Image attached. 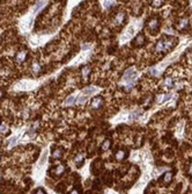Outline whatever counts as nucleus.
<instances>
[{
	"instance_id": "f257e3e1",
	"label": "nucleus",
	"mask_w": 192,
	"mask_h": 194,
	"mask_svg": "<svg viewBox=\"0 0 192 194\" xmlns=\"http://www.w3.org/2000/svg\"><path fill=\"white\" fill-rule=\"evenodd\" d=\"M135 77H137V72L133 70V69H130V70H127V71L125 72V75H124V80L125 81H128V88L132 86V81L135 79Z\"/></svg>"
},
{
	"instance_id": "f03ea898",
	"label": "nucleus",
	"mask_w": 192,
	"mask_h": 194,
	"mask_svg": "<svg viewBox=\"0 0 192 194\" xmlns=\"http://www.w3.org/2000/svg\"><path fill=\"white\" fill-rule=\"evenodd\" d=\"M101 104H102V98H101V97H97V98H95V99L93 100L92 106L94 108H98L101 106Z\"/></svg>"
},
{
	"instance_id": "7ed1b4c3",
	"label": "nucleus",
	"mask_w": 192,
	"mask_h": 194,
	"mask_svg": "<svg viewBox=\"0 0 192 194\" xmlns=\"http://www.w3.org/2000/svg\"><path fill=\"white\" fill-rule=\"evenodd\" d=\"M25 55H27V52H25V51H21V52H19L18 56H16V59H18V62H22V61H24Z\"/></svg>"
},
{
	"instance_id": "20e7f679",
	"label": "nucleus",
	"mask_w": 192,
	"mask_h": 194,
	"mask_svg": "<svg viewBox=\"0 0 192 194\" xmlns=\"http://www.w3.org/2000/svg\"><path fill=\"white\" fill-rule=\"evenodd\" d=\"M46 157H48V151H44V152H43V155H42V157H41V160H39V163H38V164H39L41 166L45 164Z\"/></svg>"
},
{
	"instance_id": "39448f33",
	"label": "nucleus",
	"mask_w": 192,
	"mask_h": 194,
	"mask_svg": "<svg viewBox=\"0 0 192 194\" xmlns=\"http://www.w3.org/2000/svg\"><path fill=\"white\" fill-rule=\"evenodd\" d=\"M95 92H96V88H95V87H87V88H85V90H83V93L87 94V95L95 93Z\"/></svg>"
},
{
	"instance_id": "423d86ee",
	"label": "nucleus",
	"mask_w": 192,
	"mask_h": 194,
	"mask_svg": "<svg viewBox=\"0 0 192 194\" xmlns=\"http://www.w3.org/2000/svg\"><path fill=\"white\" fill-rule=\"evenodd\" d=\"M171 178H172V174H171L170 172L164 173V176H163L164 183H170V181H171Z\"/></svg>"
},
{
	"instance_id": "0eeeda50",
	"label": "nucleus",
	"mask_w": 192,
	"mask_h": 194,
	"mask_svg": "<svg viewBox=\"0 0 192 194\" xmlns=\"http://www.w3.org/2000/svg\"><path fill=\"white\" fill-rule=\"evenodd\" d=\"M110 145H111V142H110V141H109V140L104 141V142H103V144H102V150H103V151L108 150V149L110 148Z\"/></svg>"
},
{
	"instance_id": "6e6552de",
	"label": "nucleus",
	"mask_w": 192,
	"mask_h": 194,
	"mask_svg": "<svg viewBox=\"0 0 192 194\" xmlns=\"http://www.w3.org/2000/svg\"><path fill=\"white\" fill-rule=\"evenodd\" d=\"M123 20H124V13H123V12H120V13H119V14L116 16L115 21H116V23H120Z\"/></svg>"
},
{
	"instance_id": "1a4fd4ad",
	"label": "nucleus",
	"mask_w": 192,
	"mask_h": 194,
	"mask_svg": "<svg viewBox=\"0 0 192 194\" xmlns=\"http://www.w3.org/2000/svg\"><path fill=\"white\" fill-rule=\"evenodd\" d=\"M135 40H137V41H135V43H134L135 45H141V44L144 43V36H142V35H138Z\"/></svg>"
},
{
	"instance_id": "9d476101",
	"label": "nucleus",
	"mask_w": 192,
	"mask_h": 194,
	"mask_svg": "<svg viewBox=\"0 0 192 194\" xmlns=\"http://www.w3.org/2000/svg\"><path fill=\"white\" fill-rule=\"evenodd\" d=\"M60 156H61V150L60 149H56V150L53 151V154H52V158L57 159V158H59Z\"/></svg>"
},
{
	"instance_id": "9b49d317",
	"label": "nucleus",
	"mask_w": 192,
	"mask_h": 194,
	"mask_svg": "<svg viewBox=\"0 0 192 194\" xmlns=\"http://www.w3.org/2000/svg\"><path fill=\"white\" fill-rule=\"evenodd\" d=\"M64 170H65V167L63 165H58L56 169H54V173L56 174H61V173L64 172Z\"/></svg>"
},
{
	"instance_id": "f8f14e48",
	"label": "nucleus",
	"mask_w": 192,
	"mask_h": 194,
	"mask_svg": "<svg viewBox=\"0 0 192 194\" xmlns=\"http://www.w3.org/2000/svg\"><path fill=\"white\" fill-rule=\"evenodd\" d=\"M156 27H157V20H156V19L150 20V21H149V28L150 29H156Z\"/></svg>"
},
{
	"instance_id": "ddd939ff",
	"label": "nucleus",
	"mask_w": 192,
	"mask_h": 194,
	"mask_svg": "<svg viewBox=\"0 0 192 194\" xmlns=\"http://www.w3.org/2000/svg\"><path fill=\"white\" fill-rule=\"evenodd\" d=\"M125 157V152L123 150H120V151H118L117 154H116V158L118 159V160H121V159Z\"/></svg>"
},
{
	"instance_id": "4468645a",
	"label": "nucleus",
	"mask_w": 192,
	"mask_h": 194,
	"mask_svg": "<svg viewBox=\"0 0 192 194\" xmlns=\"http://www.w3.org/2000/svg\"><path fill=\"white\" fill-rule=\"evenodd\" d=\"M89 73H90V68H88V66L83 68V70H82V76H83V77H87Z\"/></svg>"
},
{
	"instance_id": "2eb2a0df",
	"label": "nucleus",
	"mask_w": 192,
	"mask_h": 194,
	"mask_svg": "<svg viewBox=\"0 0 192 194\" xmlns=\"http://www.w3.org/2000/svg\"><path fill=\"white\" fill-rule=\"evenodd\" d=\"M74 100H75V98H74V97H70V98H67V99H66V101H65V105L70 106V105H72L73 102H74Z\"/></svg>"
},
{
	"instance_id": "dca6fc26",
	"label": "nucleus",
	"mask_w": 192,
	"mask_h": 194,
	"mask_svg": "<svg viewBox=\"0 0 192 194\" xmlns=\"http://www.w3.org/2000/svg\"><path fill=\"white\" fill-rule=\"evenodd\" d=\"M114 4H115L114 1H105V2H104V7H105V8H109L110 6H112Z\"/></svg>"
},
{
	"instance_id": "f3484780",
	"label": "nucleus",
	"mask_w": 192,
	"mask_h": 194,
	"mask_svg": "<svg viewBox=\"0 0 192 194\" xmlns=\"http://www.w3.org/2000/svg\"><path fill=\"white\" fill-rule=\"evenodd\" d=\"M86 100H87V97H81V98H79L78 99V102L79 104H82V102H85Z\"/></svg>"
},
{
	"instance_id": "a211bd4d",
	"label": "nucleus",
	"mask_w": 192,
	"mask_h": 194,
	"mask_svg": "<svg viewBox=\"0 0 192 194\" xmlns=\"http://www.w3.org/2000/svg\"><path fill=\"white\" fill-rule=\"evenodd\" d=\"M162 5V1H154L153 2V6H160Z\"/></svg>"
},
{
	"instance_id": "6ab92c4d",
	"label": "nucleus",
	"mask_w": 192,
	"mask_h": 194,
	"mask_svg": "<svg viewBox=\"0 0 192 194\" xmlns=\"http://www.w3.org/2000/svg\"><path fill=\"white\" fill-rule=\"evenodd\" d=\"M186 23H188V22H186V20H183V22L181 23V26H179V27H181V28H184Z\"/></svg>"
},
{
	"instance_id": "aec40b11",
	"label": "nucleus",
	"mask_w": 192,
	"mask_h": 194,
	"mask_svg": "<svg viewBox=\"0 0 192 194\" xmlns=\"http://www.w3.org/2000/svg\"><path fill=\"white\" fill-rule=\"evenodd\" d=\"M81 159H82V155H79L76 157V162H81Z\"/></svg>"
},
{
	"instance_id": "412c9836",
	"label": "nucleus",
	"mask_w": 192,
	"mask_h": 194,
	"mask_svg": "<svg viewBox=\"0 0 192 194\" xmlns=\"http://www.w3.org/2000/svg\"><path fill=\"white\" fill-rule=\"evenodd\" d=\"M36 194H45V192H44L43 190H38L37 192H36Z\"/></svg>"
},
{
	"instance_id": "4be33fe9",
	"label": "nucleus",
	"mask_w": 192,
	"mask_h": 194,
	"mask_svg": "<svg viewBox=\"0 0 192 194\" xmlns=\"http://www.w3.org/2000/svg\"><path fill=\"white\" fill-rule=\"evenodd\" d=\"M7 128H6V126H1L0 127V131H4V130H6Z\"/></svg>"
},
{
	"instance_id": "5701e85b",
	"label": "nucleus",
	"mask_w": 192,
	"mask_h": 194,
	"mask_svg": "<svg viewBox=\"0 0 192 194\" xmlns=\"http://www.w3.org/2000/svg\"><path fill=\"white\" fill-rule=\"evenodd\" d=\"M189 173L192 176V164H191V166H190V169H189Z\"/></svg>"
},
{
	"instance_id": "b1692460",
	"label": "nucleus",
	"mask_w": 192,
	"mask_h": 194,
	"mask_svg": "<svg viewBox=\"0 0 192 194\" xmlns=\"http://www.w3.org/2000/svg\"><path fill=\"white\" fill-rule=\"evenodd\" d=\"M71 194H78V191H73Z\"/></svg>"
},
{
	"instance_id": "393cba45",
	"label": "nucleus",
	"mask_w": 192,
	"mask_h": 194,
	"mask_svg": "<svg viewBox=\"0 0 192 194\" xmlns=\"http://www.w3.org/2000/svg\"><path fill=\"white\" fill-rule=\"evenodd\" d=\"M0 97H1V92H0Z\"/></svg>"
},
{
	"instance_id": "a878e982",
	"label": "nucleus",
	"mask_w": 192,
	"mask_h": 194,
	"mask_svg": "<svg viewBox=\"0 0 192 194\" xmlns=\"http://www.w3.org/2000/svg\"><path fill=\"white\" fill-rule=\"evenodd\" d=\"M0 178H1V173H0Z\"/></svg>"
}]
</instances>
